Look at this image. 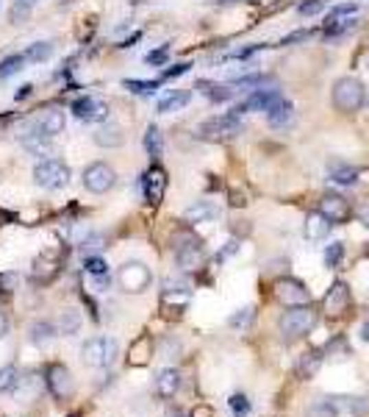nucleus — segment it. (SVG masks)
Returning a JSON list of instances; mask_svg holds the SVG:
<instances>
[{
    "mask_svg": "<svg viewBox=\"0 0 369 417\" xmlns=\"http://www.w3.org/2000/svg\"><path fill=\"white\" fill-rule=\"evenodd\" d=\"M242 117H236L234 111L231 114H223V117H211L205 122H200L197 128V136L200 139H208V142H219V139H234L242 133Z\"/></svg>",
    "mask_w": 369,
    "mask_h": 417,
    "instance_id": "1",
    "label": "nucleus"
},
{
    "mask_svg": "<svg viewBox=\"0 0 369 417\" xmlns=\"http://www.w3.org/2000/svg\"><path fill=\"white\" fill-rule=\"evenodd\" d=\"M364 103H366V92L358 78L344 76L333 84V106L339 111H358Z\"/></svg>",
    "mask_w": 369,
    "mask_h": 417,
    "instance_id": "2",
    "label": "nucleus"
},
{
    "mask_svg": "<svg viewBox=\"0 0 369 417\" xmlns=\"http://www.w3.org/2000/svg\"><path fill=\"white\" fill-rule=\"evenodd\" d=\"M117 339H111V336H95V339H89L84 348H81V359H84V365H89V367H109L114 359H117Z\"/></svg>",
    "mask_w": 369,
    "mask_h": 417,
    "instance_id": "3",
    "label": "nucleus"
},
{
    "mask_svg": "<svg viewBox=\"0 0 369 417\" xmlns=\"http://www.w3.org/2000/svg\"><path fill=\"white\" fill-rule=\"evenodd\" d=\"M317 323V314L311 312V306H291L289 312H283L280 317V334L289 336V339H298V336H306Z\"/></svg>",
    "mask_w": 369,
    "mask_h": 417,
    "instance_id": "4",
    "label": "nucleus"
},
{
    "mask_svg": "<svg viewBox=\"0 0 369 417\" xmlns=\"http://www.w3.org/2000/svg\"><path fill=\"white\" fill-rule=\"evenodd\" d=\"M34 181L42 186V189H61L67 186L69 181V167L58 159H45L34 167Z\"/></svg>",
    "mask_w": 369,
    "mask_h": 417,
    "instance_id": "5",
    "label": "nucleus"
},
{
    "mask_svg": "<svg viewBox=\"0 0 369 417\" xmlns=\"http://www.w3.org/2000/svg\"><path fill=\"white\" fill-rule=\"evenodd\" d=\"M117 284L122 292H144L150 287V270L142 261H128L117 272Z\"/></svg>",
    "mask_w": 369,
    "mask_h": 417,
    "instance_id": "6",
    "label": "nucleus"
},
{
    "mask_svg": "<svg viewBox=\"0 0 369 417\" xmlns=\"http://www.w3.org/2000/svg\"><path fill=\"white\" fill-rule=\"evenodd\" d=\"M114 181H117V173H114L106 162H95V164H89V167L84 170V186H87L89 192H95V195L109 192V189L114 186Z\"/></svg>",
    "mask_w": 369,
    "mask_h": 417,
    "instance_id": "7",
    "label": "nucleus"
},
{
    "mask_svg": "<svg viewBox=\"0 0 369 417\" xmlns=\"http://www.w3.org/2000/svg\"><path fill=\"white\" fill-rule=\"evenodd\" d=\"M275 295L286 306H309L311 303V292L306 290V284L298 281V278H280L275 284Z\"/></svg>",
    "mask_w": 369,
    "mask_h": 417,
    "instance_id": "8",
    "label": "nucleus"
},
{
    "mask_svg": "<svg viewBox=\"0 0 369 417\" xmlns=\"http://www.w3.org/2000/svg\"><path fill=\"white\" fill-rule=\"evenodd\" d=\"M280 98H283V95H280L278 89H256L247 100H242L239 106H234V114L242 117V114H247V111H269Z\"/></svg>",
    "mask_w": 369,
    "mask_h": 417,
    "instance_id": "9",
    "label": "nucleus"
},
{
    "mask_svg": "<svg viewBox=\"0 0 369 417\" xmlns=\"http://www.w3.org/2000/svg\"><path fill=\"white\" fill-rule=\"evenodd\" d=\"M142 189H144V200L147 203H161L164 200V192H167V173L156 164L144 173L142 178Z\"/></svg>",
    "mask_w": 369,
    "mask_h": 417,
    "instance_id": "10",
    "label": "nucleus"
},
{
    "mask_svg": "<svg viewBox=\"0 0 369 417\" xmlns=\"http://www.w3.org/2000/svg\"><path fill=\"white\" fill-rule=\"evenodd\" d=\"M203 259H205V253H203V245L197 242V239H192V237H186L178 248H175V261H178V267L181 270H197L200 264H203Z\"/></svg>",
    "mask_w": 369,
    "mask_h": 417,
    "instance_id": "11",
    "label": "nucleus"
},
{
    "mask_svg": "<svg viewBox=\"0 0 369 417\" xmlns=\"http://www.w3.org/2000/svg\"><path fill=\"white\" fill-rule=\"evenodd\" d=\"M72 114H76L78 120H87V122H100L109 117V106L92 95L87 98H78L76 103H72Z\"/></svg>",
    "mask_w": 369,
    "mask_h": 417,
    "instance_id": "12",
    "label": "nucleus"
},
{
    "mask_svg": "<svg viewBox=\"0 0 369 417\" xmlns=\"http://www.w3.org/2000/svg\"><path fill=\"white\" fill-rule=\"evenodd\" d=\"M47 387H50V392H53L58 400L69 398V395H72V378H69V370H67L64 365H50V367H47Z\"/></svg>",
    "mask_w": 369,
    "mask_h": 417,
    "instance_id": "13",
    "label": "nucleus"
},
{
    "mask_svg": "<svg viewBox=\"0 0 369 417\" xmlns=\"http://www.w3.org/2000/svg\"><path fill=\"white\" fill-rule=\"evenodd\" d=\"M320 212L331 220V223H344L350 217V203L342 195H325L320 200Z\"/></svg>",
    "mask_w": 369,
    "mask_h": 417,
    "instance_id": "14",
    "label": "nucleus"
},
{
    "mask_svg": "<svg viewBox=\"0 0 369 417\" xmlns=\"http://www.w3.org/2000/svg\"><path fill=\"white\" fill-rule=\"evenodd\" d=\"M64 125H67V117H64L61 109H45L39 114V120H36V131L47 133L50 139L58 136V133H64Z\"/></svg>",
    "mask_w": 369,
    "mask_h": 417,
    "instance_id": "15",
    "label": "nucleus"
},
{
    "mask_svg": "<svg viewBox=\"0 0 369 417\" xmlns=\"http://www.w3.org/2000/svg\"><path fill=\"white\" fill-rule=\"evenodd\" d=\"M350 306V287L344 281H336L331 287V292L325 295V312L328 314H342Z\"/></svg>",
    "mask_w": 369,
    "mask_h": 417,
    "instance_id": "16",
    "label": "nucleus"
},
{
    "mask_svg": "<svg viewBox=\"0 0 369 417\" xmlns=\"http://www.w3.org/2000/svg\"><path fill=\"white\" fill-rule=\"evenodd\" d=\"M216 215H219V208H216L214 203L197 200V203H192L186 212H183V220H186V223H211Z\"/></svg>",
    "mask_w": 369,
    "mask_h": 417,
    "instance_id": "17",
    "label": "nucleus"
},
{
    "mask_svg": "<svg viewBox=\"0 0 369 417\" xmlns=\"http://www.w3.org/2000/svg\"><path fill=\"white\" fill-rule=\"evenodd\" d=\"M331 220L322 215V212H311L309 217H306V237L311 239V242H322L328 234H331Z\"/></svg>",
    "mask_w": 369,
    "mask_h": 417,
    "instance_id": "18",
    "label": "nucleus"
},
{
    "mask_svg": "<svg viewBox=\"0 0 369 417\" xmlns=\"http://www.w3.org/2000/svg\"><path fill=\"white\" fill-rule=\"evenodd\" d=\"M194 89H197L200 95H205L211 103H225V100H231V98H234V89H231V87L216 84V81H205V78H200Z\"/></svg>",
    "mask_w": 369,
    "mask_h": 417,
    "instance_id": "19",
    "label": "nucleus"
},
{
    "mask_svg": "<svg viewBox=\"0 0 369 417\" xmlns=\"http://www.w3.org/2000/svg\"><path fill=\"white\" fill-rule=\"evenodd\" d=\"M267 120H269L272 128H286V125H291V120H294V106H291L286 98H280V100L267 111Z\"/></svg>",
    "mask_w": 369,
    "mask_h": 417,
    "instance_id": "20",
    "label": "nucleus"
},
{
    "mask_svg": "<svg viewBox=\"0 0 369 417\" xmlns=\"http://www.w3.org/2000/svg\"><path fill=\"white\" fill-rule=\"evenodd\" d=\"M178 387H181V373H178L175 367H167V370L159 373V378H156V392H159L161 398H172V395L178 392Z\"/></svg>",
    "mask_w": 369,
    "mask_h": 417,
    "instance_id": "21",
    "label": "nucleus"
},
{
    "mask_svg": "<svg viewBox=\"0 0 369 417\" xmlns=\"http://www.w3.org/2000/svg\"><path fill=\"white\" fill-rule=\"evenodd\" d=\"M23 148L34 156H45L50 151V136L42 131H28V133H23Z\"/></svg>",
    "mask_w": 369,
    "mask_h": 417,
    "instance_id": "22",
    "label": "nucleus"
},
{
    "mask_svg": "<svg viewBox=\"0 0 369 417\" xmlns=\"http://www.w3.org/2000/svg\"><path fill=\"white\" fill-rule=\"evenodd\" d=\"M28 339H31L36 348L50 345V342L56 339V328H53V323H47V320H36V323H31V328H28Z\"/></svg>",
    "mask_w": 369,
    "mask_h": 417,
    "instance_id": "23",
    "label": "nucleus"
},
{
    "mask_svg": "<svg viewBox=\"0 0 369 417\" xmlns=\"http://www.w3.org/2000/svg\"><path fill=\"white\" fill-rule=\"evenodd\" d=\"M189 100H192V92H189V89H172L167 98H161V100H159V114L178 111V109H183Z\"/></svg>",
    "mask_w": 369,
    "mask_h": 417,
    "instance_id": "24",
    "label": "nucleus"
},
{
    "mask_svg": "<svg viewBox=\"0 0 369 417\" xmlns=\"http://www.w3.org/2000/svg\"><path fill=\"white\" fill-rule=\"evenodd\" d=\"M95 142L100 148H120L125 142V136H122V131L117 125H103V128L95 131Z\"/></svg>",
    "mask_w": 369,
    "mask_h": 417,
    "instance_id": "25",
    "label": "nucleus"
},
{
    "mask_svg": "<svg viewBox=\"0 0 369 417\" xmlns=\"http://www.w3.org/2000/svg\"><path fill=\"white\" fill-rule=\"evenodd\" d=\"M328 175H331V181L339 184V186H353V184L358 181V170L350 167V164H331Z\"/></svg>",
    "mask_w": 369,
    "mask_h": 417,
    "instance_id": "26",
    "label": "nucleus"
},
{
    "mask_svg": "<svg viewBox=\"0 0 369 417\" xmlns=\"http://www.w3.org/2000/svg\"><path fill=\"white\" fill-rule=\"evenodd\" d=\"M144 151L150 159H161V153H164V139H161V131L156 125H150L144 133Z\"/></svg>",
    "mask_w": 369,
    "mask_h": 417,
    "instance_id": "27",
    "label": "nucleus"
},
{
    "mask_svg": "<svg viewBox=\"0 0 369 417\" xmlns=\"http://www.w3.org/2000/svg\"><path fill=\"white\" fill-rule=\"evenodd\" d=\"M320 365H322V354H320V351H309V354H303L300 362H298V376H300V378H311V376L320 370Z\"/></svg>",
    "mask_w": 369,
    "mask_h": 417,
    "instance_id": "28",
    "label": "nucleus"
},
{
    "mask_svg": "<svg viewBox=\"0 0 369 417\" xmlns=\"http://www.w3.org/2000/svg\"><path fill=\"white\" fill-rule=\"evenodd\" d=\"M336 406H344L350 414H355V417H364V414H369V398H331Z\"/></svg>",
    "mask_w": 369,
    "mask_h": 417,
    "instance_id": "29",
    "label": "nucleus"
},
{
    "mask_svg": "<svg viewBox=\"0 0 369 417\" xmlns=\"http://www.w3.org/2000/svg\"><path fill=\"white\" fill-rule=\"evenodd\" d=\"M23 64H25V56H23V53L6 56L3 61H0V81H6V78H12V76H17L20 70H23Z\"/></svg>",
    "mask_w": 369,
    "mask_h": 417,
    "instance_id": "30",
    "label": "nucleus"
},
{
    "mask_svg": "<svg viewBox=\"0 0 369 417\" xmlns=\"http://www.w3.org/2000/svg\"><path fill=\"white\" fill-rule=\"evenodd\" d=\"M23 56H25V61L42 64V61H47V58L53 56V45H50V42H34Z\"/></svg>",
    "mask_w": 369,
    "mask_h": 417,
    "instance_id": "31",
    "label": "nucleus"
},
{
    "mask_svg": "<svg viewBox=\"0 0 369 417\" xmlns=\"http://www.w3.org/2000/svg\"><path fill=\"white\" fill-rule=\"evenodd\" d=\"M306 417H339V406H336L331 398H325V400H314V403L309 406Z\"/></svg>",
    "mask_w": 369,
    "mask_h": 417,
    "instance_id": "32",
    "label": "nucleus"
},
{
    "mask_svg": "<svg viewBox=\"0 0 369 417\" xmlns=\"http://www.w3.org/2000/svg\"><path fill=\"white\" fill-rule=\"evenodd\" d=\"M58 323H61V334L72 336V334H78V328H81V314L76 309H67V312H61Z\"/></svg>",
    "mask_w": 369,
    "mask_h": 417,
    "instance_id": "33",
    "label": "nucleus"
},
{
    "mask_svg": "<svg viewBox=\"0 0 369 417\" xmlns=\"http://www.w3.org/2000/svg\"><path fill=\"white\" fill-rule=\"evenodd\" d=\"M147 348H150V339H147V336H142V339L133 345V351H131L128 362H131V365H136V367L147 365V359H150V354H147Z\"/></svg>",
    "mask_w": 369,
    "mask_h": 417,
    "instance_id": "34",
    "label": "nucleus"
},
{
    "mask_svg": "<svg viewBox=\"0 0 369 417\" xmlns=\"http://www.w3.org/2000/svg\"><path fill=\"white\" fill-rule=\"evenodd\" d=\"M122 87L131 89L133 95H156L159 81H136V78H128V81H122Z\"/></svg>",
    "mask_w": 369,
    "mask_h": 417,
    "instance_id": "35",
    "label": "nucleus"
},
{
    "mask_svg": "<svg viewBox=\"0 0 369 417\" xmlns=\"http://www.w3.org/2000/svg\"><path fill=\"white\" fill-rule=\"evenodd\" d=\"M355 14H358V6H355V3L336 6V9H331V14H328V25H331V23H342V20H355Z\"/></svg>",
    "mask_w": 369,
    "mask_h": 417,
    "instance_id": "36",
    "label": "nucleus"
},
{
    "mask_svg": "<svg viewBox=\"0 0 369 417\" xmlns=\"http://www.w3.org/2000/svg\"><path fill=\"white\" fill-rule=\"evenodd\" d=\"M269 81H272L269 76L256 73V76H239V78H234V81H231V87H239V89H253V87H264V84H269Z\"/></svg>",
    "mask_w": 369,
    "mask_h": 417,
    "instance_id": "37",
    "label": "nucleus"
},
{
    "mask_svg": "<svg viewBox=\"0 0 369 417\" xmlns=\"http://www.w3.org/2000/svg\"><path fill=\"white\" fill-rule=\"evenodd\" d=\"M103 248H106V237H103V234H87L84 242H81V250H84L87 256H95V253L103 250Z\"/></svg>",
    "mask_w": 369,
    "mask_h": 417,
    "instance_id": "38",
    "label": "nucleus"
},
{
    "mask_svg": "<svg viewBox=\"0 0 369 417\" xmlns=\"http://www.w3.org/2000/svg\"><path fill=\"white\" fill-rule=\"evenodd\" d=\"M253 317H256V309H253V306H245V309H239V312H234L228 323H231L234 328H247V325L253 323Z\"/></svg>",
    "mask_w": 369,
    "mask_h": 417,
    "instance_id": "39",
    "label": "nucleus"
},
{
    "mask_svg": "<svg viewBox=\"0 0 369 417\" xmlns=\"http://www.w3.org/2000/svg\"><path fill=\"white\" fill-rule=\"evenodd\" d=\"M342 259H344V245H342V242H331V245L325 248V264H328V267H339Z\"/></svg>",
    "mask_w": 369,
    "mask_h": 417,
    "instance_id": "40",
    "label": "nucleus"
},
{
    "mask_svg": "<svg viewBox=\"0 0 369 417\" xmlns=\"http://www.w3.org/2000/svg\"><path fill=\"white\" fill-rule=\"evenodd\" d=\"M17 387V370L14 367H0V392H12Z\"/></svg>",
    "mask_w": 369,
    "mask_h": 417,
    "instance_id": "41",
    "label": "nucleus"
},
{
    "mask_svg": "<svg viewBox=\"0 0 369 417\" xmlns=\"http://www.w3.org/2000/svg\"><path fill=\"white\" fill-rule=\"evenodd\" d=\"M87 272L95 278H103V275H109V264L100 256H87Z\"/></svg>",
    "mask_w": 369,
    "mask_h": 417,
    "instance_id": "42",
    "label": "nucleus"
},
{
    "mask_svg": "<svg viewBox=\"0 0 369 417\" xmlns=\"http://www.w3.org/2000/svg\"><path fill=\"white\" fill-rule=\"evenodd\" d=\"M34 3H36V0H17L14 9H12V23H23V20L31 14Z\"/></svg>",
    "mask_w": 369,
    "mask_h": 417,
    "instance_id": "43",
    "label": "nucleus"
},
{
    "mask_svg": "<svg viewBox=\"0 0 369 417\" xmlns=\"http://www.w3.org/2000/svg\"><path fill=\"white\" fill-rule=\"evenodd\" d=\"M231 409H234V417H247L250 414V400L245 395H231Z\"/></svg>",
    "mask_w": 369,
    "mask_h": 417,
    "instance_id": "44",
    "label": "nucleus"
},
{
    "mask_svg": "<svg viewBox=\"0 0 369 417\" xmlns=\"http://www.w3.org/2000/svg\"><path fill=\"white\" fill-rule=\"evenodd\" d=\"M164 292H183V295H189V281H186V278H167V281H164Z\"/></svg>",
    "mask_w": 369,
    "mask_h": 417,
    "instance_id": "45",
    "label": "nucleus"
},
{
    "mask_svg": "<svg viewBox=\"0 0 369 417\" xmlns=\"http://www.w3.org/2000/svg\"><path fill=\"white\" fill-rule=\"evenodd\" d=\"M325 9V3H322V0H303V3H300V14L303 17H314V14H320Z\"/></svg>",
    "mask_w": 369,
    "mask_h": 417,
    "instance_id": "46",
    "label": "nucleus"
},
{
    "mask_svg": "<svg viewBox=\"0 0 369 417\" xmlns=\"http://www.w3.org/2000/svg\"><path fill=\"white\" fill-rule=\"evenodd\" d=\"M167 56H170V47L164 45V47H159V50H150V53H147V64H164L167 61Z\"/></svg>",
    "mask_w": 369,
    "mask_h": 417,
    "instance_id": "47",
    "label": "nucleus"
},
{
    "mask_svg": "<svg viewBox=\"0 0 369 417\" xmlns=\"http://www.w3.org/2000/svg\"><path fill=\"white\" fill-rule=\"evenodd\" d=\"M314 36V31H294V34H289L280 45H298V42H306V39H311Z\"/></svg>",
    "mask_w": 369,
    "mask_h": 417,
    "instance_id": "48",
    "label": "nucleus"
},
{
    "mask_svg": "<svg viewBox=\"0 0 369 417\" xmlns=\"http://www.w3.org/2000/svg\"><path fill=\"white\" fill-rule=\"evenodd\" d=\"M264 45H250V47H242V50H234L228 58H239V61H245V58H250L253 53H258Z\"/></svg>",
    "mask_w": 369,
    "mask_h": 417,
    "instance_id": "49",
    "label": "nucleus"
},
{
    "mask_svg": "<svg viewBox=\"0 0 369 417\" xmlns=\"http://www.w3.org/2000/svg\"><path fill=\"white\" fill-rule=\"evenodd\" d=\"M189 67H192L189 61H183V64H175V67H170V70H167L164 76H167V78H178V76H186V73H189Z\"/></svg>",
    "mask_w": 369,
    "mask_h": 417,
    "instance_id": "50",
    "label": "nucleus"
},
{
    "mask_svg": "<svg viewBox=\"0 0 369 417\" xmlns=\"http://www.w3.org/2000/svg\"><path fill=\"white\" fill-rule=\"evenodd\" d=\"M358 220H361V223L369 228V203H364V206L358 208Z\"/></svg>",
    "mask_w": 369,
    "mask_h": 417,
    "instance_id": "51",
    "label": "nucleus"
},
{
    "mask_svg": "<svg viewBox=\"0 0 369 417\" xmlns=\"http://www.w3.org/2000/svg\"><path fill=\"white\" fill-rule=\"evenodd\" d=\"M31 89H34V87H31V84H25V87H20V89H17V95H14V98H17V100H25V98L31 95Z\"/></svg>",
    "mask_w": 369,
    "mask_h": 417,
    "instance_id": "52",
    "label": "nucleus"
},
{
    "mask_svg": "<svg viewBox=\"0 0 369 417\" xmlns=\"http://www.w3.org/2000/svg\"><path fill=\"white\" fill-rule=\"evenodd\" d=\"M6 331H9V320H6V314L0 312V339L6 336Z\"/></svg>",
    "mask_w": 369,
    "mask_h": 417,
    "instance_id": "53",
    "label": "nucleus"
},
{
    "mask_svg": "<svg viewBox=\"0 0 369 417\" xmlns=\"http://www.w3.org/2000/svg\"><path fill=\"white\" fill-rule=\"evenodd\" d=\"M358 334H361V339H364V342H369V323H364Z\"/></svg>",
    "mask_w": 369,
    "mask_h": 417,
    "instance_id": "54",
    "label": "nucleus"
},
{
    "mask_svg": "<svg viewBox=\"0 0 369 417\" xmlns=\"http://www.w3.org/2000/svg\"><path fill=\"white\" fill-rule=\"evenodd\" d=\"M366 67H369V53H366Z\"/></svg>",
    "mask_w": 369,
    "mask_h": 417,
    "instance_id": "55",
    "label": "nucleus"
},
{
    "mask_svg": "<svg viewBox=\"0 0 369 417\" xmlns=\"http://www.w3.org/2000/svg\"><path fill=\"white\" fill-rule=\"evenodd\" d=\"M366 106H369V98H366Z\"/></svg>",
    "mask_w": 369,
    "mask_h": 417,
    "instance_id": "56",
    "label": "nucleus"
},
{
    "mask_svg": "<svg viewBox=\"0 0 369 417\" xmlns=\"http://www.w3.org/2000/svg\"><path fill=\"white\" fill-rule=\"evenodd\" d=\"M175 417H181V414H175Z\"/></svg>",
    "mask_w": 369,
    "mask_h": 417,
    "instance_id": "57",
    "label": "nucleus"
}]
</instances>
